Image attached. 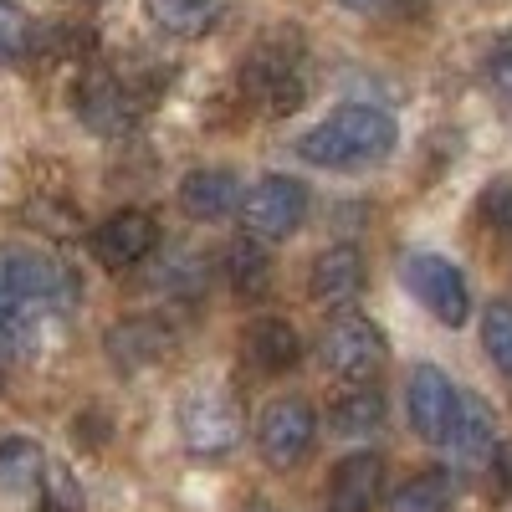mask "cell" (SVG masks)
<instances>
[{"label": "cell", "mask_w": 512, "mask_h": 512, "mask_svg": "<svg viewBox=\"0 0 512 512\" xmlns=\"http://www.w3.org/2000/svg\"><path fill=\"white\" fill-rule=\"evenodd\" d=\"M221 267H226V277H231V292L246 297V303H256V297L272 292V256H267V241H256V236L231 241L226 256H221Z\"/></svg>", "instance_id": "cell-18"}, {"label": "cell", "mask_w": 512, "mask_h": 512, "mask_svg": "<svg viewBox=\"0 0 512 512\" xmlns=\"http://www.w3.org/2000/svg\"><path fill=\"white\" fill-rule=\"evenodd\" d=\"M328 425H333L338 436H354V441L374 436L379 425H384V395L379 390H349V395H338L333 410H328Z\"/></svg>", "instance_id": "cell-20"}, {"label": "cell", "mask_w": 512, "mask_h": 512, "mask_svg": "<svg viewBox=\"0 0 512 512\" xmlns=\"http://www.w3.org/2000/svg\"><path fill=\"white\" fill-rule=\"evenodd\" d=\"M487 461H492V472H497V487L512 492V441H497V451Z\"/></svg>", "instance_id": "cell-28"}, {"label": "cell", "mask_w": 512, "mask_h": 512, "mask_svg": "<svg viewBox=\"0 0 512 512\" xmlns=\"http://www.w3.org/2000/svg\"><path fill=\"white\" fill-rule=\"evenodd\" d=\"M313 441H318V415H313L308 400H297V395L272 400L262 410V420H256V451H262V461L272 466V472L303 466Z\"/></svg>", "instance_id": "cell-6"}, {"label": "cell", "mask_w": 512, "mask_h": 512, "mask_svg": "<svg viewBox=\"0 0 512 512\" xmlns=\"http://www.w3.org/2000/svg\"><path fill=\"white\" fill-rule=\"evenodd\" d=\"M241 354L256 374H287L297 359H303V338L287 318H256L241 333Z\"/></svg>", "instance_id": "cell-17"}, {"label": "cell", "mask_w": 512, "mask_h": 512, "mask_svg": "<svg viewBox=\"0 0 512 512\" xmlns=\"http://www.w3.org/2000/svg\"><path fill=\"white\" fill-rule=\"evenodd\" d=\"M31 52V16L16 0H0V62H16Z\"/></svg>", "instance_id": "cell-24"}, {"label": "cell", "mask_w": 512, "mask_h": 512, "mask_svg": "<svg viewBox=\"0 0 512 512\" xmlns=\"http://www.w3.org/2000/svg\"><path fill=\"white\" fill-rule=\"evenodd\" d=\"M338 6H349V11H359V16H390V11L405 6V0H338Z\"/></svg>", "instance_id": "cell-29"}, {"label": "cell", "mask_w": 512, "mask_h": 512, "mask_svg": "<svg viewBox=\"0 0 512 512\" xmlns=\"http://www.w3.org/2000/svg\"><path fill=\"white\" fill-rule=\"evenodd\" d=\"M154 246H159V226H154V216H144V210H118V216H108L88 236L93 262L108 267V272H134Z\"/></svg>", "instance_id": "cell-10"}, {"label": "cell", "mask_w": 512, "mask_h": 512, "mask_svg": "<svg viewBox=\"0 0 512 512\" xmlns=\"http://www.w3.org/2000/svg\"><path fill=\"white\" fill-rule=\"evenodd\" d=\"M405 410H410V425L425 441H441L446 425H451V410H456L451 379L436 364H415L410 379H405Z\"/></svg>", "instance_id": "cell-13"}, {"label": "cell", "mask_w": 512, "mask_h": 512, "mask_svg": "<svg viewBox=\"0 0 512 512\" xmlns=\"http://www.w3.org/2000/svg\"><path fill=\"white\" fill-rule=\"evenodd\" d=\"M241 410L226 390H195L180 405V436L195 456H226L241 446Z\"/></svg>", "instance_id": "cell-8"}, {"label": "cell", "mask_w": 512, "mask_h": 512, "mask_svg": "<svg viewBox=\"0 0 512 512\" xmlns=\"http://www.w3.org/2000/svg\"><path fill=\"white\" fill-rule=\"evenodd\" d=\"M482 216H487V226H492V231L512 236V180L487 185V195H482Z\"/></svg>", "instance_id": "cell-26"}, {"label": "cell", "mask_w": 512, "mask_h": 512, "mask_svg": "<svg viewBox=\"0 0 512 512\" xmlns=\"http://www.w3.org/2000/svg\"><path fill=\"white\" fill-rule=\"evenodd\" d=\"M384 359H390V344H384V333L369 318H338L323 333V364H328V374L349 379V384H364L369 374H379Z\"/></svg>", "instance_id": "cell-9"}, {"label": "cell", "mask_w": 512, "mask_h": 512, "mask_svg": "<svg viewBox=\"0 0 512 512\" xmlns=\"http://www.w3.org/2000/svg\"><path fill=\"white\" fill-rule=\"evenodd\" d=\"M16 323H21V297L11 292V282H6V277H0V338H6Z\"/></svg>", "instance_id": "cell-27"}, {"label": "cell", "mask_w": 512, "mask_h": 512, "mask_svg": "<svg viewBox=\"0 0 512 512\" xmlns=\"http://www.w3.org/2000/svg\"><path fill=\"white\" fill-rule=\"evenodd\" d=\"M251 512H272V507H251Z\"/></svg>", "instance_id": "cell-30"}, {"label": "cell", "mask_w": 512, "mask_h": 512, "mask_svg": "<svg viewBox=\"0 0 512 512\" xmlns=\"http://www.w3.org/2000/svg\"><path fill=\"white\" fill-rule=\"evenodd\" d=\"M241 98L262 113V118H287L303 108L308 98V72H303V57H297L292 36H272L262 41L246 62H241Z\"/></svg>", "instance_id": "cell-2"}, {"label": "cell", "mask_w": 512, "mask_h": 512, "mask_svg": "<svg viewBox=\"0 0 512 512\" xmlns=\"http://www.w3.org/2000/svg\"><path fill=\"white\" fill-rule=\"evenodd\" d=\"M175 344H180V333L164 318H123L103 333V349L118 369H149L164 354H175Z\"/></svg>", "instance_id": "cell-11"}, {"label": "cell", "mask_w": 512, "mask_h": 512, "mask_svg": "<svg viewBox=\"0 0 512 512\" xmlns=\"http://www.w3.org/2000/svg\"><path fill=\"white\" fill-rule=\"evenodd\" d=\"M400 282H405V292H410L436 323L461 328L466 318H472V287H466L461 267L446 262V256H436V251H410L405 262H400Z\"/></svg>", "instance_id": "cell-4"}, {"label": "cell", "mask_w": 512, "mask_h": 512, "mask_svg": "<svg viewBox=\"0 0 512 512\" xmlns=\"http://www.w3.org/2000/svg\"><path fill=\"white\" fill-rule=\"evenodd\" d=\"M395 139H400V128L384 108L344 103L297 139V154H303L308 164H318V169H364V164H379L384 154H390Z\"/></svg>", "instance_id": "cell-1"}, {"label": "cell", "mask_w": 512, "mask_h": 512, "mask_svg": "<svg viewBox=\"0 0 512 512\" xmlns=\"http://www.w3.org/2000/svg\"><path fill=\"white\" fill-rule=\"evenodd\" d=\"M180 210L190 221H200V226H216V221H226V216H236L241 210V195H246V185L231 175V169H190V175L180 180Z\"/></svg>", "instance_id": "cell-12"}, {"label": "cell", "mask_w": 512, "mask_h": 512, "mask_svg": "<svg viewBox=\"0 0 512 512\" xmlns=\"http://www.w3.org/2000/svg\"><path fill=\"white\" fill-rule=\"evenodd\" d=\"M441 446L461 461V466H477L497 451V425H492V410L477 400V395H456V410H451V425Z\"/></svg>", "instance_id": "cell-16"}, {"label": "cell", "mask_w": 512, "mask_h": 512, "mask_svg": "<svg viewBox=\"0 0 512 512\" xmlns=\"http://www.w3.org/2000/svg\"><path fill=\"white\" fill-rule=\"evenodd\" d=\"M308 292L323 308H349L364 292V256L359 246H323L308 267Z\"/></svg>", "instance_id": "cell-14"}, {"label": "cell", "mask_w": 512, "mask_h": 512, "mask_svg": "<svg viewBox=\"0 0 512 512\" xmlns=\"http://www.w3.org/2000/svg\"><path fill=\"white\" fill-rule=\"evenodd\" d=\"M482 77H487V88H492V98L512 108V31H507V36H497L492 47H487Z\"/></svg>", "instance_id": "cell-25"}, {"label": "cell", "mask_w": 512, "mask_h": 512, "mask_svg": "<svg viewBox=\"0 0 512 512\" xmlns=\"http://www.w3.org/2000/svg\"><path fill=\"white\" fill-rule=\"evenodd\" d=\"M384 492V456L354 451L328 477V512H369Z\"/></svg>", "instance_id": "cell-15"}, {"label": "cell", "mask_w": 512, "mask_h": 512, "mask_svg": "<svg viewBox=\"0 0 512 512\" xmlns=\"http://www.w3.org/2000/svg\"><path fill=\"white\" fill-rule=\"evenodd\" d=\"M308 221V185L292 175H267L241 195V226L256 241H282Z\"/></svg>", "instance_id": "cell-7"}, {"label": "cell", "mask_w": 512, "mask_h": 512, "mask_svg": "<svg viewBox=\"0 0 512 512\" xmlns=\"http://www.w3.org/2000/svg\"><path fill=\"white\" fill-rule=\"evenodd\" d=\"M144 16L164 31V36H205L221 21V0H144Z\"/></svg>", "instance_id": "cell-19"}, {"label": "cell", "mask_w": 512, "mask_h": 512, "mask_svg": "<svg viewBox=\"0 0 512 512\" xmlns=\"http://www.w3.org/2000/svg\"><path fill=\"white\" fill-rule=\"evenodd\" d=\"M390 512H451V482H446L441 472L410 477V482L390 497Z\"/></svg>", "instance_id": "cell-22"}, {"label": "cell", "mask_w": 512, "mask_h": 512, "mask_svg": "<svg viewBox=\"0 0 512 512\" xmlns=\"http://www.w3.org/2000/svg\"><path fill=\"white\" fill-rule=\"evenodd\" d=\"M41 472H47V456H41L36 441H26V436L0 441V492H26L41 482Z\"/></svg>", "instance_id": "cell-21"}, {"label": "cell", "mask_w": 512, "mask_h": 512, "mask_svg": "<svg viewBox=\"0 0 512 512\" xmlns=\"http://www.w3.org/2000/svg\"><path fill=\"white\" fill-rule=\"evenodd\" d=\"M0 277L11 282V292L21 297V308H41V313H67L77 303V282L57 256L36 251V246H0Z\"/></svg>", "instance_id": "cell-5"}, {"label": "cell", "mask_w": 512, "mask_h": 512, "mask_svg": "<svg viewBox=\"0 0 512 512\" xmlns=\"http://www.w3.org/2000/svg\"><path fill=\"white\" fill-rule=\"evenodd\" d=\"M482 349L502 374H512V303H492L482 313Z\"/></svg>", "instance_id": "cell-23"}, {"label": "cell", "mask_w": 512, "mask_h": 512, "mask_svg": "<svg viewBox=\"0 0 512 512\" xmlns=\"http://www.w3.org/2000/svg\"><path fill=\"white\" fill-rule=\"evenodd\" d=\"M72 103H77L82 128H93L98 139H118V134H128V128H139L149 98L139 93V82L128 77V72L93 67V72H82V77H77Z\"/></svg>", "instance_id": "cell-3"}]
</instances>
